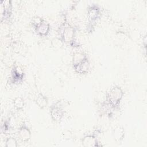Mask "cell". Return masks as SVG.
<instances>
[{
  "instance_id": "6da1fadb",
  "label": "cell",
  "mask_w": 147,
  "mask_h": 147,
  "mask_svg": "<svg viewBox=\"0 0 147 147\" xmlns=\"http://www.w3.org/2000/svg\"><path fill=\"white\" fill-rule=\"evenodd\" d=\"M123 96V91L122 89L118 86L112 87L107 93V100L110 105L113 107L118 106Z\"/></svg>"
},
{
  "instance_id": "7a4b0ae2",
  "label": "cell",
  "mask_w": 147,
  "mask_h": 147,
  "mask_svg": "<svg viewBox=\"0 0 147 147\" xmlns=\"http://www.w3.org/2000/svg\"><path fill=\"white\" fill-rule=\"evenodd\" d=\"M50 115L53 121L59 122L64 117V111L61 107L55 105L52 106L50 109Z\"/></svg>"
},
{
  "instance_id": "3957f363",
  "label": "cell",
  "mask_w": 147,
  "mask_h": 147,
  "mask_svg": "<svg viewBox=\"0 0 147 147\" xmlns=\"http://www.w3.org/2000/svg\"><path fill=\"white\" fill-rule=\"evenodd\" d=\"M100 10L99 7L96 4H94L87 9V18L91 22L96 21L99 17Z\"/></svg>"
},
{
  "instance_id": "277c9868",
  "label": "cell",
  "mask_w": 147,
  "mask_h": 147,
  "mask_svg": "<svg viewBox=\"0 0 147 147\" xmlns=\"http://www.w3.org/2000/svg\"><path fill=\"white\" fill-rule=\"evenodd\" d=\"M18 137L22 142H27L31 137V132L26 126H22L18 130Z\"/></svg>"
},
{
  "instance_id": "5b68a950",
  "label": "cell",
  "mask_w": 147,
  "mask_h": 147,
  "mask_svg": "<svg viewBox=\"0 0 147 147\" xmlns=\"http://www.w3.org/2000/svg\"><path fill=\"white\" fill-rule=\"evenodd\" d=\"M61 39L64 42H71L74 37V29L72 26H66L63 32L61 35Z\"/></svg>"
},
{
  "instance_id": "8992f818",
  "label": "cell",
  "mask_w": 147,
  "mask_h": 147,
  "mask_svg": "<svg viewBox=\"0 0 147 147\" xmlns=\"http://www.w3.org/2000/svg\"><path fill=\"white\" fill-rule=\"evenodd\" d=\"M35 30L39 36H45L50 31V25L46 21L43 20L42 22L35 28Z\"/></svg>"
},
{
  "instance_id": "52a82bcc",
  "label": "cell",
  "mask_w": 147,
  "mask_h": 147,
  "mask_svg": "<svg viewBox=\"0 0 147 147\" xmlns=\"http://www.w3.org/2000/svg\"><path fill=\"white\" fill-rule=\"evenodd\" d=\"M113 137L117 142H121L125 136V129L122 126H117L115 127L112 132Z\"/></svg>"
},
{
  "instance_id": "ba28073f",
  "label": "cell",
  "mask_w": 147,
  "mask_h": 147,
  "mask_svg": "<svg viewBox=\"0 0 147 147\" xmlns=\"http://www.w3.org/2000/svg\"><path fill=\"white\" fill-rule=\"evenodd\" d=\"M82 145L84 146L92 147L98 146V141L95 136L88 134L85 136L82 140Z\"/></svg>"
},
{
  "instance_id": "9c48e42d",
  "label": "cell",
  "mask_w": 147,
  "mask_h": 147,
  "mask_svg": "<svg viewBox=\"0 0 147 147\" xmlns=\"http://www.w3.org/2000/svg\"><path fill=\"white\" fill-rule=\"evenodd\" d=\"M87 59L85 53L81 52H75L72 57V64L74 68L81 64L83 61Z\"/></svg>"
},
{
  "instance_id": "30bf717a",
  "label": "cell",
  "mask_w": 147,
  "mask_h": 147,
  "mask_svg": "<svg viewBox=\"0 0 147 147\" xmlns=\"http://www.w3.org/2000/svg\"><path fill=\"white\" fill-rule=\"evenodd\" d=\"M75 71L80 74H84L88 72L90 69V63L88 59L83 61L81 64L74 68Z\"/></svg>"
},
{
  "instance_id": "8fae6325",
  "label": "cell",
  "mask_w": 147,
  "mask_h": 147,
  "mask_svg": "<svg viewBox=\"0 0 147 147\" xmlns=\"http://www.w3.org/2000/svg\"><path fill=\"white\" fill-rule=\"evenodd\" d=\"M36 103L41 109L46 107L48 104V98L42 93H39L36 98Z\"/></svg>"
},
{
  "instance_id": "7c38bea8",
  "label": "cell",
  "mask_w": 147,
  "mask_h": 147,
  "mask_svg": "<svg viewBox=\"0 0 147 147\" xmlns=\"http://www.w3.org/2000/svg\"><path fill=\"white\" fill-rule=\"evenodd\" d=\"M13 105L16 109L18 110H22L25 105L24 99L20 96L16 97L13 100Z\"/></svg>"
},
{
  "instance_id": "4fadbf2b",
  "label": "cell",
  "mask_w": 147,
  "mask_h": 147,
  "mask_svg": "<svg viewBox=\"0 0 147 147\" xmlns=\"http://www.w3.org/2000/svg\"><path fill=\"white\" fill-rule=\"evenodd\" d=\"M6 147H17L18 146L17 140L13 137H8L5 141Z\"/></svg>"
},
{
  "instance_id": "5bb4252c",
  "label": "cell",
  "mask_w": 147,
  "mask_h": 147,
  "mask_svg": "<svg viewBox=\"0 0 147 147\" xmlns=\"http://www.w3.org/2000/svg\"><path fill=\"white\" fill-rule=\"evenodd\" d=\"M63 41L61 38H55L52 40V45L55 49H60L63 45Z\"/></svg>"
},
{
  "instance_id": "9a60e30c",
  "label": "cell",
  "mask_w": 147,
  "mask_h": 147,
  "mask_svg": "<svg viewBox=\"0 0 147 147\" xmlns=\"http://www.w3.org/2000/svg\"><path fill=\"white\" fill-rule=\"evenodd\" d=\"M44 20L41 18V17H39L38 16H36L32 18V25L36 28Z\"/></svg>"
}]
</instances>
